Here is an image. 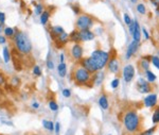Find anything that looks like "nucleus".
I'll return each mask as SVG.
<instances>
[{"label":"nucleus","instance_id":"obj_1","mask_svg":"<svg viewBox=\"0 0 159 135\" xmlns=\"http://www.w3.org/2000/svg\"><path fill=\"white\" fill-rule=\"evenodd\" d=\"M14 44H15L16 49L22 54H29L32 51L31 41L25 32L18 31L14 35Z\"/></svg>","mask_w":159,"mask_h":135},{"label":"nucleus","instance_id":"obj_2","mask_svg":"<svg viewBox=\"0 0 159 135\" xmlns=\"http://www.w3.org/2000/svg\"><path fill=\"white\" fill-rule=\"evenodd\" d=\"M89 59L97 70H102L109 61V53L101 49H97L91 53Z\"/></svg>","mask_w":159,"mask_h":135},{"label":"nucleus","instance_id":"obj_3","mask_svg":"<svg viewBox=\"0 0 159 135\" xmlns=\"http://www.w3.org/2000/svg\"><path fill=\"white\" fill-rule=\"evenodd\" d=\"M123 122L127 131L135 132L137 131L140 125V118L136 112L131 111V112H127V113L124 115Z\"/></svg>","mask_w":159,"mask_h":135},{"label":"nucleus","instance_id":"obj_4","mask_svg":"<svg viewBox=\"0 0 159 135\" xmlns=\"http://www.w3.org/2000/svg\"><path fill=\"white\" fill-rule=\"evenodd\" d=\"M91 74L87 69H85L83 66H79L74 69L73 71V80H74L75 83L80 85H85L88 84L93 78H91Z\"/></svg>","mask_w":159,"mask_h":135},{"label":"nucleus","instance_id":"obj_5","mask_svg":"<svg viewBox=\"0 0 159 135\" xmlns=\"http://www.w3.org/2000/svg\"><path fill=\"white\" fill-rule=\"evenodd\" d=\"M93 17L88 14H82L77 19V28L80 30H89L93 27Z\"/></svg>","mask_w":159,"mask_h":135},{"label":"nucleus","instance_id":"obj_6","mask_svg":"<svg viewBox=\"0 0 159 135\" xmlns=\"http://www.w3.org/2000/svg\"><path fill=\"white\" fill-rule=\"evenodd\" d=\"M70 53H71V57H72L75 61H80V60L83 58L84 50H83V47L79 43H74L72 47H71Z\"/></svg>","mask_w":159,"mask_h":135},{"label":"nucleus","instance_id":"obj_7","mask_svg":"<svg viewBox=\"0 0 159 135\" xmlns=\"http://www.w3.org/2000/svg\"><path fill=\"white\" fill-rule=\"evenodd\" d=\"M137 89L141 94H147V93H151L152 87L146 80H144L143 78H139L137 81Z\"/></svg>","mask_w":159,"mask_h":135},{"label":"nucleus","instance_id":"obj_8","mask_svg":"<svg viewBox=\"0 0 159 135\" xmlns=\"http://www.w3.org/2000/svg\"><path fill=\"white\" fill-rule=\"evenodd\" d=\"M135 77V68L133 65H126L123 69V78L125 82H131Z\"/></svg>","mask_w":159,"mask_h":135},{"label":"nucleus","instance_id":"obj_9","mask_svg":"<svg viewBox=\"0 0 159 135\" xmlns=\"http://www.w3.org/2000/svg\"><path fill=\"white\" fill-rule=\"evenodd\" d=\"M53 41H54V43H55V45H56L57 48L63 47L64 45H66V44L68 43V41H69V34L66 33V32L64 31L63 33H61L59 36L55 37Z\"/></svg>","mask_w":159,"mask_h":135},{"label":"nucleus","instance_id":"obj_10","mask_svg":"<svg viewBox=\"0 0 159 135\" xmlns=\"http://www.w3.org/2000/svg\"><path fill=\"white\" fill-rule=\"evenodd\" d=\"M107 67H108V70H109L112 73H118L120 70L119 61L116 59V58H112L107 63Z\"/></svg>","mask_w":159,"mask_h":135},{"label":"nucleus","instance_id":"obj_11","mask_svg":"<svg viewBox=\"0 0 159 135\" xmlns=\"http://www.w3.org/2000/svg\"><path fill=\"white\" fill-rule=\"evenodd\" d=\"M80 63H81V66H83L85 69H87V70H88L90 73H97V71H98L96 69V67L93 66V63H91V61H90V59H89V58H86V59H81Z\"/></svg>","mask_w":159,"mask_h":135},{"label":"nucleus","instance_id":"obj_12","mask_svg":"<svg viewBox=\"0 0 159 135\" xmlns=\"http://www.w3.org/2000/svg\"><path fill=\"white\" fill-rule=\"evenodd\" d=\"M138 48H139V42L134 41L128 45L127 51H126V59H131L136 52H137Z\"/></svg>","mask_w":159,"mask_h":135},{"label":"nucleus","instance_id":"obj_13","mask_svg":"<svg viewBox=\"0 0 159 135\" xmlns=\"http://www.w3.org/2000/svg\"><path fill=\"white\" fill-rule=\"evenodd\" d=\"M81 42H89L94 38V33L90 30H80Z\"/></svg>","mask_w":159,"mask_h":135},{"label":"nucleus","instance_id":"obj_14","mask_svg":"<svg viewBox=\"0 0 159 135\" xmlns=\"http://www.w3.org/2000/svg\"><path fill=\"white\" fill-rule=\"evenodd\" d=\"M156 102H157V96H156V94H150L149 96H146L144 98V105L146 108H153L156 104Z\"/></svg>","mask_w":159,"mask_h":135},{"label":"nucleus","instance_id":"obj_15","mask_svg":"<svg viewBox=\"0 0 159 135\" xmlns=\"http://www.w3.org/2000/svg\"><path fill=\"white\" fill-rule=\"evenodd\" d=\"M132 35H133L134 41L140 42V38H141V31H140L139 22H138L137 20H135V22H134V31H133Z\"/></svg>","mask_w":159,"mask_h":135},{"label":"nucleus","instance_id":"obj_16","mask_svg":"<svg viewBox=\"0 0 159 135\" xmlns=\"http://www.w3.org/2000/svg\"><path fill=\"white\" fill-rule=\"evenodd\" d=\"M103 80H104V73L101 70H98L97 73H94V77L93 78V82L97 86H100L103 83Z\"/></svg>","mask_w":159,"mask_h":135},{"label":"nucleus","instance_id":"obj_17","mask_svg":"<svg viewBox=\"0 0 159 135\" xmlns=\"http://www.w3.org/2000/svg\"><path fill=\"white\" fill-rule=\"evenodd\" d=\"M49 32H50V36L52 37V39H54L56 36H59L61 33H63L64 29L61 27V26H53V27L50 28Z\"/></svg>","mask_w":159,"mask_h":135},{"label":"nucleus","instance_id":"obj_18","mask_svg":"<svg viewBox=\"0 0 159 135\" xmlns=\"http://www.w3.org/2000/svg\"><path fill=\"white\" fill-rule=\"evenodd\" d=\"M40 16V24L45 26L48 22V20H49L50 16H51V12L49 10H44L43 13Z\"/></svg>","mask_w":159,"mask_h":135},{"label":"nucleus","instance_id":"obj_19","mask_svg":"<svg viewBox=\"0 0 159 135\" xmlns=\"http://www.w3.org/2000/svg\"><path fill=\"white\" fill-rule=\"evenodd\" d=\"M69 41L73 42V43H80V42H81L80 31H78V30H74V31L71 32V33L69 34Z\"/></svg>","mask_w":159,"mask_h":135},{"label":"nucleus","instance_id":"obj_20","mask_svg":"<svg viewBox=\"0 0 159 135\" xmlns=\"http://www.w3.org/2000/svg\"><path fill=\"white\" fill-rule=\"evenodd\" d=\"M99 105H100L103 110H107L108 109V105H109V104H108L107 97H106L105 95H103V96H101L100 98H99Z\"/></svg>","mask_w":159,"mask_h":135},{"label":"nucleus","instance_id":"obj_21","mask_svg":"<svg viewBox=\"0 0 159 135\" xmlns=\"http://www.w3.org/2000/svg\"><path fill=\"white\" fill-rule=\"evenodd\" d=\"M57 73H59V77L64 78L66 77V73H67V65L65 63H61V64L57 66Z\"/></svg>","mask_w":159,"mask_h":135},{"label":"nucleus","instance_id":"obj_22","mask_svg":"<svg viewBox=\"0 0 159 135\" xmlns=\"http://www.w3.org/2000/svg\"><path fill=\"white\" fill-rule=\"evenodd\" d=\"M140 68L143 69V70H149L150 68V60H147V58H142L141 61H140Z\"/></svg>","mask_w":159,"mask_h":135},{"label":"nucleus","instance_id":"obj_23","mask_svg":"<svg viewBox=\"0 0 159 135\" xmlns=\"http://www.w3.org/2000/svg\"><path fill=\"white\" fill-rule=\"evenodd\" d=\"M3 58H4V62L9 63L12 59V55H11V51L9 49V47H4L3 48Z\"/></svg>","mask_w":159,"mask_h":135},{"label":"nucleus","instance_id":"obj_24","mask_svg":"<svg viewBox=\"0 0 159 135\" xmlns=\"http://www.w3.org/2000/svg\"><path fill=\"white\" fill-rule=\"evenodd\" d=\"M146 79L149 82H154V81L156 80V74L154 73H152L151 70L146 71Z\"/></svg>","mask_w":159,"mask_h":135},{"label":"nucleus","instance_id":"obj_25","mask_svg":"<svg viewBox=\"0 0 159 135\" xmlns=\"http://www.w3.org/2000/svg\"><path fill=\"white\" fill-rule=\"evenodd\" d=\"M44 10H45V6H44V4H41V3L35 4V8H34V12H35L36 15H40V14L43 13Z\"/></svg>","mask_w":159,"mask_h":135},{"label":"nucleus","instance_id":"obj_26","mask_svg":"<svg viewBox=\"0 0 159 135\" xmlns=\"http://www.w3.org/2000/svg\"><path fill=\"white\" fill-rule=\"evenodd\" d=\"M4 34H6V37H13L15 35V30L13 28H10V27H6L4 29Z\"/></svg>","mask_w":159,"mask_h":135},{"label":"nucleus","instance_id":"obj_27","mask_svg":"<svg viewBox=\"0 0 159 135\" xmlns=\"http://www.w3.org/2000/svg\"><path fill=\"white\" fill-rule=\"evenodd\" d=\"M43 125L47 130H50V131L54 130V125H53V122L50 121V120H43Z\"/></svg>","mask_w":159,"mask_h":135},{"label":"nucleus","instance_id":"obj_28","mask_svg":"<svg viewBox=\"0 0 159 135\" xmlns=\"http://www.w3.org/2000/svg\"><path fill=\"white\" fill-rule=\"evenodd\" d=\"M137 11H138V13H140V14H142V15H144V14L146 13V6H144L143 3H139L137 6Z\"/></svg>","mask_w":159,"mask_h":135},{"label":"nucleus","instance_id":"obj_29","mask_svg":"<svg viewBox=\"0 0 159 135\" xmlns=\"http://www.w3.org/2000/svg\"><path fill=\"white\" fill-rule=\"evenodd\" d=\"M151 61H152V63H153L154 66H155L157 69H159V57H156V55L151 57Z\"/></svg>","mask_w":159,"mask_h":135},{"label":"nucleus","instance_id":"obj_30","mask_svg":"<svg viewBox=\"0 0 159 135\" xmlns=\"http://www.w3.org/2000/svg\"><path fill=\"white\" fill-rule=\"evenodd\" d=\"M152 120H153V122H154V123H157V122H159V108H158L155 112H154V114H153V118H152Z\"/></svg>","mask_w":159,"mask_h":135},{"label":"nucleus","instance_id":"obj_31","mask_svg":"<svg viewBox=\"0 0 159 135\" xmlns=\"http://www.w3.org/2000/svg\"><path fill=\"white\" fill-rule=\"evenodd\" d=\"M33 74L36 77H40L41 76V70H40V67L37 66V65H35V66L33 67Z\"/></svg>","mask_w":159,"mask_h":135},{"label":"nucleus","instance_id":"obj_32","mask_svg":"<svg viewBox=\"0 0 159 135\" xmlns=\"http://www.w3.org/2000/svg\"><path fill=\"white\" fill-rule=\"evenodd\" d=\"M49 108L51 109V111H57L59 110V105H57V103L54 101V100H51V101L49 102Z\"/></svg>","mask_w":159,"mask_h":135},{"label":"nucleus","instance_id":"obj_33","mask_svg":"<svg viewBox=\"0 0 159 135\" xmlns=\"http://www.w3.org/2000/svg\"><path fill=\"white\" fill-rule=\"evenodd\" d=\"M19 83H20L19 78H17V77L14 76L13 78H12V81H11V85H13V86H18V85H19Z\"/></svg>","mask_w":159,"mask_h":135},{"label":"nucleus","instance_id":"obj_34","mask_svg":"<svg viewBox=\"0 0 159 135\" xmlns=\"http://www.w3.org/2000/svg\"><path fill=\"white\" fill-rule=\"evenodd\" d=\"M123 19H124V22H125V24L126 25H130L131 24V22H133V20L132 19H131V17H130V15H128V14H124V15H123Z\"/></svg>","mask_w":159,"mask_h":135},{"label":"nucleus","instance_id":"obj_35","mask_svg":"<svg viewBox=\"0 0 159 135\" xmlns=\"http://www.w3.org/2000/svg\"><path fill=\"white\" fill-rule=\"evenodd\" d=\"M62 94H63V96L65 97V98H70L71 97V92H70V89H68V88H65Z\"/></svg>","mask_w":159,"mask_h":135},{"label":"nucleus","instance_id":"obj_36","mask_svg":"<svg viewBox=\"0 0 159 135\" xmlns=\"http://www.w3.org/2000/svg\"><path fill=\"white\" fill-rule=\"evenodd\" d=\"M119 84H120V80L118 78L117 79H115V80H112V88H117L119 86Z\"/></svg>","mask_w":159,"mask_h":135},{"label":"nucleus","instance_id":"obj_37","mask_svg":"<svg viewBox=\"0 0 159 135\" xmlns=\"http://www.w3.org/2000/svg\"><path fill=\"white\" fill-rule=\"evenodd\" d=\"M47 67L49 69H54V64H53V62H52V60H50V59H48L47 60Z\"/></svg>","mask_w":159,"mask_h":135},{"label":"nucleus","instance_id":"obj_38","mask_svg":"<svg viewBox=\"0 0 159 135\" xmlns=\"http://www.w3.org/2000/svg\"><path fill=\"white\" fill-rule=\"evenodd\" d=\"M6 22V14L3 12H0V24L3 25Z\"/></svg>","mask_w":159,"mask_h":135},{"label":"nucleus","instance_id":"obj_39","mask_svg":"<svg viewBox=\"0 0 159 135\" xmlns=\"http://www.w3.org/2000/svg\"><path fill=\"white\" fill-rule=\"evenodd\" d=\"M155 131V128H152V129L147 130V131H144L143 133H141V135H153V132Z\"/></svg>","mask_w":159,"mask_h":135},{"label":"nucleus","instance_id":"obj_40","mask_svg":"<svg viewBox=\"0 0 159 135\" xmlns=\"http://www.w3.org/2000/svg\"><path fill=\"white\" fill-rule=\"evenodd\" d=\"M71 8H72V10H73V12H74L75 14H77V15H79L80 14V8L78 6H71Z\"/></svg>","mask_w":159,"mask_h":135},{"label":"nucleus","instance_id":"obj_41","mask_svg":"<svg viewBox=\"0 0 159 135\" xmlns=\"http://www.w3.org/2000/svg\"><path fill=\"white\" fill-rule=\"evenodd\" d=\"M6 83V78H4L3 73H0V85H3Z\"/></svg>","mask_w":159,"mask_h":135},{"label":"nucleus","instance_id":"obj_42","mask_svg":"<svg viewBox=\"0 0 159 135\" xmlns=\"http://www.w3.org/2000/svg\"><path fill=\"white\" fill-rule=\"evenodd\" d=\"M142 32H143V34H144V38L149 39L150 38V35H149V33H147V31H146V28H143V29H142Z\"/></svg>","mask_w":159,"mask_h":135},{"label":"nucleus","instance_id":"obj_43","mask_svg":"<svg viewBox=\"0 0 159 135\" xmlns=\"http://www.w3.org/2000/svg\"><path fill=\"white\" fill-rule=\"evenodd\" d=\"M151 1V3H153L154 6L157 8V6H159V0H150Z\"/></svg>","mask_w":159,"mask_h":135},{"label":"nucleus","instance_id":"obj_44","mask_svg":"<svg viewBox=\"0 0 159 135\" xmlns=\"http://www.w3.org/2000/svg\"><path fill=\"white\" fill-rule=\"evenodd\" d=\"M6 36L0 35V44H6Z\"/></svg>","mask_w":159,"mask_h":135},{"label":"nucleus","instance_id":"obj_45","mask_svg":"<svg viewBox=\"0 0 159 135\" xmlns=\"http://www.w3.org/2000/svg\"><path fill=\"white\" fill-rule=\"evenodd\" d=\"M59 127H61V125H59V122H56L55 123V132H56V133H59Z\"/></svg>","mask_w":159,"mask_h":135},{"label":"nucleus","instance_id":"obj_46","mask_svg":"<svg viewBox=\"0 0 159 135\" xmlns=\"http://www.w3.org/2000/svg\"><path fill=\"white\" fill-rule=\"evenodd\" d=\"M59 61H61V63H65V57H64V54L63 53H61V54H59Z\"/></svg>","mask_w":159,"mask_h":135},{"label":"nucleus","instance_id":"obj_47","mask_svg":"<svg viewBox=\"0 0 159 135\" xmlns=\"http://www.w3.org/2000/svg\"><path fill=\"white\" fill-rule=\"evenodd\" d=\"M32 106H33L34 109H38V106H40V104H38V103H36V102H35V103H33V104H32Z\"/></svg>","mask_w":159,"mask_h":135},{"label":"nucleus","instance_id":"obj_48","mask_svg":"<svg viewBox=\"0 0 159 135\" xmlns=\"http://www.w3.org/2000/svg\"><path fill=\"white\" fill-rule=\"evenodd\" d=\"M156 13H157V15L159 16V6H157V9H156Z\"/></svg>","mask_w":159,"mask_h":135},{"label":"nucleus","instance_id":"obj_49","mask_svg":"<svg viewBox=\"0 0 159 135\" xmlns=\"http://www.w3.org/2000/svg\"><path fill=\"white\" fill-rule=\"evenodd\" d=\"M131 1H132V2H133V3H136V2H137V1H138V0H131Z\"/></svg>","mask_w":159,"mask_h":135},{"label":"nucleus","instance_id":"obj_50","mask_svg":"<svg viewBox=\"0 0 159 135\" xmlns=\"http://www.w3.org/2000/svg\"><path fill=\"white\" fill-rule=\"evenodd\" d=\"M1 31H2V25L0 24V33H1Z\"/></svg>","mask_w":159,"mask_h":135},{"label":"nucleus","instance_id":"obj_51","mask_svg":"<svg viewBox=\"0 0 159 135\" xmlns=\"http://www.w3.org/2000/svg\"><path fill=\"white\" fill-rule=\"evenodd\" d=\"M158 57H159V51H158Z\"/></svg>","mask_w":159,"mask_h":135}]
</instances>
